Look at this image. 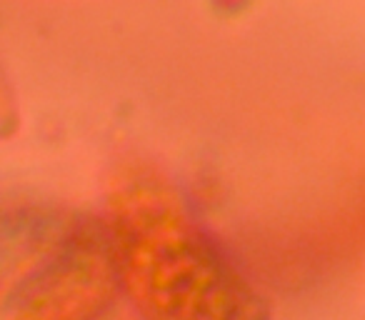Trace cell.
Returning <instances> with one entry per match:
<instances>
[{
    "mask_svg": "<svg viewBox=\"0 0 365 320\" xmlns=\"http://www.w3.org/2000/svg\"><path fill=\"white\" fill-rule=\"evenodd\" d=\"M120 288L145 320H263V303L175 195L125 188L108 220Z\"/></svg>",
    "mask_w": 365,
    "mask_h": 320,
    "instance_id": "obj_1",
    "label": "cell"
},
{
    "mask_svg": "<svg viewBox=\"0 0 365 320\" xmlns=\"http://www.w3.org/2000/svg\"><path fill=\"white\" fill-rule=\"evenodd\" d=\"M120 290L108 225L73 223L23 275L0 308V320H98Z\"/></svg>",
    "mask_w": 365,
    "mask_h": 320,
    "instance_id": "obj_2",
    "label": "cell"
},
{
    "mask_svg": "<svg viewBox=\"0 0 365 320\" xmlns=\"http://www.w3.org/2000/svg\"><path fill=\"white\" fill-rule=\"evenodd\" d=\"M56 220L43 210H11L0 213V275L8 273L21 258L51 243Z\"/></svg>",
    "mask_w": 365,
    "mask_h": 320,
    "instance_id": "obj_3",
    "label": "cell"
},
{
    "mask_svg": "<svg viewBox=\"0 0 365 320\" xmlns=\"http://www.w3.org/2000/svg\"><path fill=\"white\" fill-rule=\"evenodd\" d=\"M13 123H16V105H13V96L6 83V76L0 71V135H6Z\"/></svg>",
    "mask_w": 365,
    "mask_h": 320,
    "instance_id": "obj_4",
    "label": "cell"
}]
</instances>
